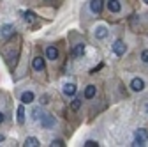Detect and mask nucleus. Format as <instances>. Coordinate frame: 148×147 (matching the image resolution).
Here are the masks:
<instances>
[{"label": "nucleus", "mask_w": 148, "mask_h": 147, "mask_svg": "<svg viewBox=\"0 0 148 147\" xmlns=\"http://www.w3.org/2000/svg\"><path fill=\"white\" fill-rule=\"evenodd\" d=\"M146 140H148V131H146V130H138V131L134 133V142H132V145H134V147L145 145Z\"/></svg>", "instance_id": "nucleus-1"}, {"label": "nucleus", "mask_w": 148, "mask_h": 147, "mask_svg": "<svg viewBox=\"0 0 148 147\" xmlns=\"http://www.w3.org/2000/svg\"><path fill=\"white\" fill-rule=\"evenodd\" d=\"M113 51H115L116 57H122V55H125V51H127V44L122 39H116L113 43Z\"/></svg>", "instance_id": "nucleus-2"}, {"label": "nucleus", "mask_w": 148, "mask_h": 147, "mask_svg": "<svg viewBox=\"0 0 148 147\" xmlns=\"http://www.w3.org/2000/svg\"><path fill=\"white\" fill-rule=\"evenodd\" d=\"M55 124H57V121H55V117H53V115L44 114V115L41 117V126L44 128V130H49V128H53Z\"/></svg>", "instance_id": "nucleus-3"}, {"label": "nucleus", "mask_w": 148, "mask_h": 147, "mask_svg": "<svg viewBox=\"0 0 148 147\" xmlns=\"http://www.w3.org/2000/svg\"><path fill=\"white\" fill-rule=\"evenodd\" d=\"M102 7H104L102 0H92V2H90V11L94 12V14H101L102 12Z\"/></svg>", "instance_id": "nucleus-4"}, {"label": "nucleus", "mask_w": 148, "mask_h": 147, "mask_svg": "<svg viewBox=\"0 0 148 147\" xmlns=\"http://www.w3.org/2000/svg\"><path fill=\"white\" fill-rule=\"evenodd\" d=\"M131 89L134 90V92H141V90L145 89V80H143V78H132Z\"/></svg>", "instance_id": "nucleus-5"}, {"label": "nucleus", "mask_w": 148, "mask_h": 147, "mask_svg": "<svg viewBox=\"0 0 148 147\" xmlns=\"http://www.w3.org/2000/svg\"><path fill=\"white\" fill-rule=\"evenodd\" d=\"M32 67L35 69V71H44V67H46V62H44V59L42 57H35L34 60H32Z\"/></svg>", "instance_id": "nucleus-6"}, {"label": "nucleus", "mask_w": 148, "mask_h": 147, "mask_svg": "<svg viewBox=\"0 0 148 147\" xmlns=\"http://www.w3.org/2000/svg\"><path fill=\"white\" fill-rule=\"evenodd\" d=\"M108 9H109V12H120L122 11L120 0H108Z\"/></svg>", "instance_id": "nucleus-7"}, {"label": "nucleus", "mask_w": 148, "mask_h": 147, "mask_svg": "<svg viewBox=\"0 0 148 147\" xmlns=\"http://www.w3.org/2000/svg\"><path fill=\"white\" fill-rule=\"evenodd\" d=\"M46 59L57 60V59H58V50L55 48V46H48V48H46Z\"/></svg>", "instance_id": "nucleus-8"}, {"label": "nucleus", "mask_w": 148, "mask_h": 147, "mask_svg": "<svg viewBox=\"0 0 148 147\" xmlns=\"http://www.w3.org/2000/svg\"><path fill=\"white\" fill-rule=\"evenodd\" d=\"M62 92H64L67 98L74 96V94H76V85H74V83H65V85H64V89H62Z\"/></svg>", "instance_id": "nucleus-9"}, {"label": "nucleus", "mask_w": 148, "mask_h": 147, "mask_svg": "<svg viewBox=\"0 0 148 147\" xmlns=\"http://www.w3.org/2000/svg\"><path fill=\"white\" fill-rule=\"evenodd\" d=\"M0 34H2L4 37H11L14 34V27L11 23H5V25H2V28H0Z\"/></svg>", "instance_id": "nucleus-10"}, {"label": "nucleus", "mask_w": 148, "mask_h": 147, "mask_svg": "<svg viewBox=\"0 0 148 147\" xmlns=\"http://www.w3.org/2000/svg\"><path fill=\"white\" fill-rule=\"evenodd\" d=\"M34 99H35V96H34L32 90H25V92L21 94V103H23V105H30Z\"/></svg>", "instance_id": "nucleus-11"}, {"label": "nucleus", "mask_w": 148, "mask_h": 147, "mask_svg": "<svg viewBox=\"0 0 148 147\" xmlns=\"http://www.w3.org/2000/svg\"><path fill=\"white\" fill-rule=\"evenodd\" d=\"M95 94H97V87H95V85H88V87L85 89V98H86V99L95 98Z\"/></svg>", "instance_id": "nucleus-12"}, {"label": "nucleus", "mask_w": 148, "mask_h": 147, "mask_svg": "<svg viewBox=\"0 0 148 147\" xmlns=\"http://www.w3.org/2000/svg\"><path fill=\"white\" fill-rule=\"evenodd\" d=\"M83 53H85V44H83V43H79V44H76V46H74V50H72V55H74L76 59H79Z\"/></svg>", "instance_id": "nucleus-13"}, {"label": "nucleus", "mask_w": 148, "mask_h": 147, "mask_svg": "<svg viewBox=\"0 0 148 147\" xmlns=\"http://www.w3.org/2000/svg\"><path fill=\"white\" fill-rule=\"evenodd\" d=\"M106 35H108V28H106L104 25H101V27L95 28V37H97V39H104Z\"/></svg>", "instance_id": "nucleus-14"}, {"label": "nucleus", "mask_w": 148, "mask_h": 147, "mask_svg": "<svg viewBox=\"0 0 148 147\" xmlns=\"http://www.w3.org/2000/svg\"><path fill=\"white\" fill-rule=\"evenodd\" d=\"M25 145H27V147H37V145H41V144H39V140H37L35 137H28V138L25 140Z\"/></svg>", "instance_id": "nucleus-15"}, {"label": "nucleus", "mask_w": 148, "mask_h": 147, "mask_svg": "<svg viewBox=\"0 0 148 147\" xmlns=\"http://www.w3.org/2000/svg\"><path fill=\"white\" fill-rule=\"evenodd\" d=\"M25 122V106L21 105L18 108V124H23Z\"/></svg>", "instance_id": "nucleus-16"}, {"label": "nucleus", "mask_w": 148, "mask_h": 147, "mask_svg": "<svg viewBox=\"0 0 148 147\" xmlns=\"http://www.w3.org/2000/svg\"><path fill=\"white\" fill-rule=\"evenodd\" d=\"M42 115H44V114L41 112V108H39V106H35V108L32 110V119H34V121H39Z\"/></svg>", "instance_id": "nucleus-17"}, {"label": "nucleus", "mask_w": 148, "mask_h": 147, "mask_svg": "<svg viewBox=\"0 0 148 147\" xmlns=\"http://www.w3.org/2000/svg\"><path fill=\"white\" fill-rule=\"evenodd\" d=\"M81 98H76V99H72V103H71V108L74 110V112H78V110L81 108Z\"/></svg>", "instance_id": "nucleus-18"}, {"label": "nucleus", "mask_w": 148, "mask_h": 147, "mask_svg": "<svg viewBox=\"0 0 148 147\" xmlns=\"http://www.w3.org/2000/svg\"><path fill=\"white\" fill-rule=\"evenodd\" d=\"M23 20H25L27 23H34V20H35V14H34L32 11H27V12L23 14Z\"/></svg>", "instance_id": "nucleus-19"}, {"label": "nucleus", "mask_w": 148, "mask_h": 147, "mask_svg": "<svg viewBox=\"0 0 148 147\" xmlns=\"http://www.w3.org/2000/svg\"><path fill=\"white\" fill-rule=\"evenodd\" d=\"M65 144H64V140H53L51 142V147H64Z\"/></svg>", "instance_id": "nucleus-20"}, {"label": "nucleus", "mask_w": 148, "mask_h": 147, "mask_svg": "<svg viewBox=\"0 0 148 147\" xmlns=\"http://www.w3.org/2000/svg\"><path fill=\"white\" fill-rule=\"evenodd\" d=\"M141 60H143L145 64H148V50H143V51H141Z\"/></svg>", "instance_id": "nucleus-21"}, {"label": "nucleus", "mask_w": 148, "mask_h": 147, "mask_svg": "<svg viewBox=\"0 0 148 147\" xmlns=\"http://www.w3.org/2000/svg\"><path fill=\"white\" fill-rule=\"evenodd\" d=\"M97 145H99V144H97L95 140H86V142H85V147H97Z\"/></svg>", "instance_id": "nucleus-22"}, {"label": "nucleus", "mask_w": 148, "mask_h": 147, "mask_svg": "<svg viewBox=\"0 0 148 147\" xmlns=\"http://www.w3.org/2000/svg\"><path fill=\"white\" fill-rule=\"evenodd\" d=\"M41 99H42V101H41V103H42V105H48V103H49V101H48V96H42V98H41Z\"/></svg>", "instance_id": "nucleus-23"}, {"label": "nucleus", "mask_w": 148, "mask_h": 147, "mask_svg": "<svg viewBox=\"0 0 148 147\" xmlns=\"http://www.w3.org/2000/svg\"><path fill=\"white\" fill-rule=\"evenodd\" d=\"M2 122H4V114L0 112V124H2Z\"/></svg>", "instance_id": "nucleus-24"}, {"label": "nucleus", "mask_w": 148, "mask_h": 147, "mask_svg": "<svg viewBox=\"0 0 148 147\" xmlns=\"http://www.w3.org/2000/svg\"><path fill=\"white\" fill-rule=\"evenodd\" d=\"M0 142H4V135H0Z\"/></svg>", "instance_id": "nucleus-25"}, {"label": "nucleus", "mask_w": 148, "mask_h": 147, "mask_svg": "<svg viewBox=\"0 0 148 147\" xmlns=\"http://www.w3.org/2000/svg\"><path fill=\"white\" fill-rule=\"evenodd\" d=\"M146 112H148V105H146Z\"/></svg>", "instance_id": "nucleus-26"}, {"label": "nucleus", "mask_w": 148, "mask_h": 147, "mask_svg": "<svg viewBox=\"0 0 148 147\" xmlns=\"http://www.w3.org/2000/svg\"><path fill=\"white\" fill-rule=\"evenodd\" d=\"M46 2H51V0H46Z\"/></svg>", "instance_id": "nucleus-27"}]
</instances>
